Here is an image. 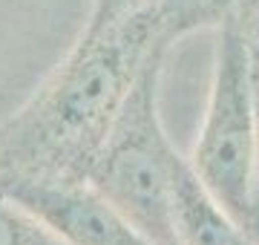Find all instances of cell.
Segmentation results:
<instances>
[{
  "label": "cell",
  "mask_w": 259,
  "mask_h": 245,
  "mask_svg": "<svg viewBox=\"0 0 259 245\" xmlns=\"http://www.w3.org/2000/svg\"><path fill=\"white\" fill-rule=\"evenodd\" d=\"M170 49L156 9L81 29L72 49L18 113L0 121V182L83 185L139 72Z\"/></svg>",
  "instance_id": "6da1fadb"
},
{
  "label": "cell",
  "mask_w": 259,
  "mask_h": 245,
  "mask_svg": "<svg viewBox=\"0 0 259 245\" xmlns=\"http://www.w3.org/2000/svg\"><path fill=\"white\" fill-rule=\"evenodd\" d=\"M170 49L153 52L139 72L98 153L87 185L158 245H179L173 228V185L182 153L158 113V84Z\"/></svg>",
  "instance_id": "7a4b0ae2"
},
{
  "label": "cell",
  "mask_w": 259,
  "mask_h": 245,
  "mask_svg": "<svg viewBox=\"0 0 259 245\" xmlns=\"http://www.w3.org/2000/svg\"><path fill=\"white\" fill-rule=\"evenodd\" d=\"M248 29L219 26L210 95L196 136L190 168L245 225L253 165V75Z\"/></svg>",
  "instance_id": "3957f363"
},
{
  "label": "cell",
  "mask_w": 259,
  "mask_h": 245,
  "mask_svg": "<svg viewBox=\"0 0 259 245\" xmlns=\"http://www.w3.org/2000/svg\"><path fill=\"white\" fill-rule=\"evenodd\" d=\"M0 193L26 205L49 222L69 245H158L141 228L112 211L87 182L44 185V182H0Z\"/></svg>",
  "instance_id": "277c9868"
},
{
  "label": "cell",
  "mask_w": 259,
  "mask_h": 245,
  "mask_svg": "<svg viewBox=\"0 0 259 245\" xmlns=\"http://www.w3.org/2000/svg\"><path fill=\"white\" fill-rule=\"evenodd\" d=\"M173 228L179 245H256L245 225L199 179L185 156L176 165Z\"/></svg>",
  "instance_id": "5b68a950"
},
{
  "label": "cell",
  "mask_w": 259,
  "mask_h": 245,
  "mask_svg": "<svg viewBox=\"0 0 259 245\" xmlns=\"http://www.w3.org/2000/svg\"><path fill=\"white\" fill-rule=\"evenodd\" d=\"M156 20L158 35L170 47L190 32L219 29L228 23L250 32L259 20V0H158Z\"/></svg>",
  "instance_id": "8992f818"
},
{
  "label": "cell",
  "mask_w": 259,
  "mask_h": 245,
  "mask_svg": "<svg viewBox=\"0 0 259 245\" xmlns=\"http://www.w3.org/2000/svg\"><path fill=\"white\" fill-rule=\"evenodd\" d=\"M0 245H69L35 211L0 193Z\"/></svg>",
  "instance_id": "52a82bcc"
},
{
  "label": "cell",
  "mask_w": 259,
  "mask_h": 245,
  "mask_svg": "<svg viewBox=\"0 0 259 245\" xmlns=\"http://www.w3.org/2000/svg\"><path fill=\"white\" fill-rule=\"evenodd\" d=\"M250 75H253V165H250V193H248V217H245V231L250 239H259V55L250 47Z\"/></svg>",
  "instance_id": "ba28073f"
},
{
  "label": "cell",
  "mask_w": 259,
  "mask_h": 245,
  "mask_svg": "<svg viewBox=\"0 0 259 245\" xmlns=\"http://www.w3.org/2000/svg\"><path fill=\"white\" fill-rule=\"evenodd\" d=\"M158 0H90V18L83 23V29H104V26H112L118 20H127L139 12H147V9H156Z\"/></svg>",
  "instance_id": "9c48e42d"
},
{
  "label": "cell",
  "mask_w": 259,
  "mask_h": 245,
  "mask_svg": "<svg viewBox=\"0 0 259 245\" xmlns=\"http://www.w3.org/2000/svg\"><path fill=\"white\" fill-rule=\"evenodd\" d=\"M248 35H250V47L256 49V55H259V20L253 23V29H250Z\"/></svg>",
  "instance_id": "30bf717a"
},
{
  "label": "cell",
  "mask_w": 259,
  "mask_h": 245,
  "mask_svg": "<svg viewBox=\"0 0 259 245\" xmlns=\"http://www.w3.org/2000/svg\"><path fill=\"white\" fill-rule=\"evenodd\" d=\"M256 245H259V239H256Z\"/></svg>",
  "instance_id": "8fae6325"
}]
</instances>
